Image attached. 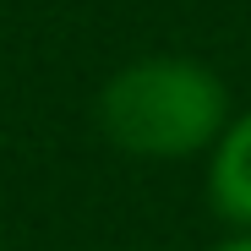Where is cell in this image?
<instances>
[{
  "instance_id": "1",
  "label": "cell",
  "mask_w": 251,
  "mask_h": 251,
  "mask_svg": "<svg viewBox=\"0 0 251 251\" xmlns=\"http://www.w3.org/2000/svg\"><path fill=\"white\" fill-rule=\"evenodd\" d=\"M229 88L191 55H142L99 88V131L131 158H191L229 126Z\"/></svg>"
},
{
  "instance_id": "2",
  "label": "cell",
  "mask_w": 251,
  "mask_h": 251,
  "mask_svg": "<svg viewBox=\"0 0 251 251\" xmlns=\"http://www.w3.org/2000/svg\"><path fill=\"white\" fill-rule=\"evenodd\" d=\"M207 197H213L219 219L235 224L240 235H251V109L229 115V126L219 131V142L207 148Z\"/></svg>"
},
{
  "instance_id": "3",
  "label": "cell",
  "mask_w": 251,
  "mask_h": 251,
  "mask_svg": "<svg viewBox=\"0 0 251 251\" xmlns=\"http://www.w3.org/2000/svg\"><path fill=\"white\" fill-rule=\"evenodd\" d=\"M213 251H251V235H235V240H224V246H213Z\"/></svg>"
}]
</instances>
